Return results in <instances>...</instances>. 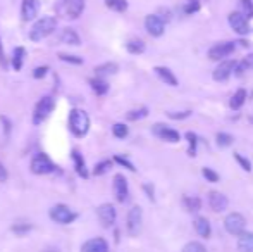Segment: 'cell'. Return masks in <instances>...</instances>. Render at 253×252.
Instances as JSON below:
<instances>
[{"mask_svg":"<svg viewBox=\"0 0 253 252\" xmlns=\"http://www.w3.org/2000/svg\"><path fill=\"white\" fill-rule=\"evenodd\" d=\"M57 28V19L52 16H43L42 19H38L37 23L33 24L30 31V38L33 42H40L43 38H47L48 35H52Z\"/></svg>","mask_w":253,"mask_h":252,"instance_id":"1","label":"cell"},{"mask_svg":"<svg viewBox=\"0 0 253 252\" xmlns=\"http://www.w3.org/2000/svg\"><path fill=\"white\" fill-rule=\"evenodd\" d=\"M69 128L76 137H84L90 130V118L81 109H73L69 116Z\"/></svg>","mask_w":253,"mask_h":252,"instance_id":"2","label":"cell"},{"mask_svg":"<svg viewBox=\"0 0 253 252\" xmlns=\"http://www.w3.org/2000/svg\"><path fill=\"white\" fill-rule=\"evenodd\" d=\"M141 228H143V211L140 205H134L127 212V232L131 237H138Z\"/></svg>","mask_w":253,"mask_h":252,"instance_id":"3","label":"cell"},{"mask_svg":"<svg viewBox=\"0 0 253 252\" xmlns=\"http://www.w3.org/2000/svg\"><path fill=\"white\" fill-rule=\"evenodd\" d=\"M50 218H52V221L59 223V225H69V223H73L74 219L78 218V214L71 211L67 205L57 204L50 209Z\"/></svg>","mask_w":253,"mask_h":252,"instance_id":"4","label":"cell"},{"mask_svg":"<svg viewBox=\"0 0 253 252\" xmlns=\"http://www.w3.org/2000/svg\"><path fill=\"white\" fill-rule=\"evenodd\" d=\"M245 225H247V221H245V218L240 212H231V214H227L226 219H224V228H226V232L236 237L245 232Z\"/></svg>","mask_w":253,"mask_h":252,"instance_id":"5","label":"cell"},{"mask_svg":"<svg viewBox=\"0 0 253 252\" xmlns=\"http://www.w3.org/2000/svg\"><path fill=\"white\" fill-rule=\"evenodd\" d=\"M53 99L52 97H43L40 102L37 104V107H35V112H33V123L35 125H40V123H43L45 119L50 116V112L53 111Z\"/></svg>","mask_w":253,"mask_h":252,"instance_id":"6","label":"cell"},{"mask_svg":"<svg viewBox=\"0 0 253 252\" xmlns=\"http://www.w3.org/2000/svg\"><path fill=\"white\" fill-rule=\"evenodd\" d=\"M227 21H229L231 28H233L238 35H241V37H245V35L250 33V30H252L250 21H248L247 17L240 12V10H234V12H231L229 16H227Z\"/></svg>","mask_w":253,"mask_h":252,"instance_id":"7","label":"cell"},{"mask_svg":"<svg viewBox=\"0 0 253 252\" xmlns=\"http://www.w3.org/2000/svg\"><path fill=\"white\" fill-rule=\"evenodd\" d=\"M236 42H220V44H215L213 47L209 49V59L212 61H220V59L229 57L231 54L236 49Z\"/></svg>","mask_w":253,"mask_h":252,"instance_id":"8","label":"cell"},{"mask_svg":"<svg viewBox=\"0 0 253 252\" xmlns=\"http://www.w3.org/2000/svg\"><path fill=\"white\" fill-rule=\"evenodd\" d=\"M31 171L35 175H48V173L55 171V164L43 154H38L37 157L31 161Z\"/></svg>","mask_w":253,"mask_h":252,"instance_id":"9","label":"cell"},{"mask_svg":"<svg viewBox=\"0 0 253 252\" xmlns=\"http://www.w3.org/2000/svg\"><path fill=\"white\" fill-rule=\"evenodd\" d=\"M152 131H153V135H155V137L160 138V140L170 142V144H177V142L181 140L179 131L172 130V128H169L167 125H153Z\"/></svg>","mask_w":253,"mask_h":252,"instance_id":"10","label":"cell"},{"mask_svg":"<svg viewBox=\"0 0 253 252\" xmlns=\"http://www.w3.org/2000/svg\"><path fill=\"white\" fill-rule=\"evenodd\" d=\"M145 28L152 37H162L164 31H166V23L160 19L157 14H148L147 19H145Z\"/></svg>","mask_w":253,"mask_h":252,"instance_id":"11","label":"cell"},{"mask_svg":"<svg viewBox=\"0 0 253 252\" xmlns=\"http://www.w3.org/2000/svg\"><path fill=\"white\" fill-rule=\"evenodd\" d=\"M236 61H233V59H229V61H222L219 64V66L215 67V71L212 73V78L215 81H226L229 80V76L234 73V67H236Z\"/></svg>","mask_w":253,"mask_h":252,"instance_id":"12","label":"cell"},{"mask_svg":"<svg viewBox=\"0 0 253 252\" xmlns=\"http://www.w3.org/2000/svg\"><path fill=\"white\" fill-rule=\"evenodd\" d=\"M97 214H98V219H100L102 226H105V228H109V226H112L114 223H116V207H114L112 204H102L100 207H98Z\"/></svg>","mask_w":253,"mask_h":252,"instance_id":"13","label":"cell"},{"mask_svg":"<svg viewBox=\"0 0 253 252\" xmlns=\"http://www.w3.org/2000/svg\"><path fill=\"white\" fill-rule=\"evenodd\" d=\"M209 205L213 212H222L227 209L229 201H227L226 195L220 194V192H210L209 194Z\"/></svg>","mask_w":253,"mask_h":252,"instance_id":"14","label":"cell"},{"mask_svg":"<svg viewBox=\"0 0 253 252\" xmlns=\"http://www.w3.org/2000/svg\"><path fill=\"white\" fill-rule=\"evenodd\" d=\"M114 194L119 202H126L127 195H129V189H127V180L123 175L114 176Z\"/></svg>","mask_w":253,"mask_h":252,"instance_id":"15","label":"cell"},{"mask_svg":"<svg viewBox=\"0 0 253 252\" xmlns=\"http://www.w3.org/2000/svg\"><path fill=\"white\" fill-rule=\"evenodd\" d=\"M38 10H40V0H23V5H21L23 21L35 19L38 16Z\"/></svg>","mask_w":253,"mask_h":252,"instance_id":"16","label":"cell"},{"mask_svg":"<svg viewBox=\"0 0 253 252\" xmlns=\"http://www.w3.org/2000/svg\"><path fill=\"white\" fill-rule=\"evenodd\" d=\"M153 71H155L157 76H159L160 80H162L166 85H169V87H177V85H179L177 78L174 76V73L169 69V67H166V66H157Z\"/></svg>","mask_w":253,"mask_h":252,"instance_id":"17","label":"cell"},{"mask_svg":"<svg viewBox=\"0 0 253 252\" xmlns=\"http://www.w3.org/2000/svg\"><path fill=\"white\" fill-rule=\"evenodd\" d=\"M193 226H195V232H197L202 239H210L212 226H210V223L207 218H203V216H197V218L193 219Z\"/></svg>","mask_w":253,"mask_h":252,"instance_id":"18","label":"cell"},{"mask_svg":"<svg viewBox=\"0 0 253 252\" xmlns=\"http://www.w3.org/2000/svg\"><path fill=\"white\" fill-rule=\"evenodd\" d=\"M81 252H109V244L103 239H91L83 244Z\"/></svg>","mask_w":253,"mask_h":252,"instance_id":"19","label":"cell"},{"mask_svg":"<svg viewBox=\"0 0 253 252\" xmlns=\"http://www.w3.org/2000/svg\"><path fill=\"white\" fill-rule=\"evenodd\" d=\"M64 3H66L67 16L73 17V19L80 17L84 9V0H64Z\"/></svg>","mask_w":253,"mask_h":252,"instance_id":"20","label":"cell"},{"mask_svg":"<svg viewBox=\"0 0 253 252\" xmlns=\"http://www.w3.org/2000/svg\"><path fill=\"white\" fill-rule=\"evenodd\" d=\"M238 249L240 252H253V232H243L238 235Z\"/></svg>","mask_w":253,"mask_h":252,"instance_id":"21","label":"cell"},{"mask_svg":"<svg viewBox=\"0 0 253 252\" xmlns=\"http://www.w3.org/2000/svg\"><path fill=\"white\" fill-rule=\"evenodd\" d=\"M245 101H247V90H245V88H240V90L234 92V95L231 97L229 107L233 109V111H238V109L243 107Z\"/></svg>","mask_w":253,"mask_h":252,"instance_id":"22","label":"cell"},{"mask_svg":"<svg viewBox=\"0 0 253 252\" xmlns=\"http://www.w3.org/2000/svg\"><path fill=\"white\" fill-rule=\"evenodd\" d=\"M183 205L186 207V211L197 212L202 209V199L197 195H184L183 197Z\"/></svg>","mask_w":253,"mask_h":252,"instance_id":"23","label":"cell"},{"mask_svg":"<svg viewBox=\"0 0 253 252\" xmlns=\"http://www.w3.org/2000/svg\"><path fill=\"white\" fill-rule=\"evenodd\" d=\"M97 71V76L98 78H105V76H112L119 71V66L116 62H105V64H100V66L95 67Z\"/></svg>","mask_w":253,"mask_h":252,"instance_id":"24","label":"cell"},{"mask_svg":"<svg viewBox=\"0 0 253 252\" xmlns=\"http://www.w3.org/2000/svg\"><path fill=\"white\" fill-rule=\"evenodd\" d=\"M60 42L62 44H67V45H80V37H78V33L74 30H71V28H66V30H62V33H60Z\"/></svg>","mask_w":253,"mask_h":252,"instance_id":"25","label":"cell"},{"mask_svg":"<svg viewBox=\"0 0 253 252\" xmlns=\"http://www.w3.org/2000/svg\"><path fill=\"white\" fill-rule=\"evenodd\" d=\"M73 159H74V166H76V171L81 178H88V171L86 166H84V159L81 157V154L78 151H73Z\"/></svg>","mask_w":253,"mask_h":252,"instance_id":"26","label":"cell"},{"mask_svg":"<svg viewBox=\"0 0 253 252\" xmlns=\"http://www.w3.org/2000/svg\"><path fill=\"white\" fill-rule=\"evenodd\" d=\"M90 85L97 95H105L109 92V85L103 78H93V80H90Z\"/></svg>","mask_w":253,"mask_h":252,"instance_id":"27","label":"cell"},{"mask_svg":"<svg viewBox=\"0 0 253 252\" xmlns=\"http://www.w3.org/2000/svg\"><path fill=\"white\" fill-rule=\"evenodd\" d=\"M186 140H188V155L190 157H197V147H198V137L193 131H188L186 133Z\"/></svg>","mask_w":253,"mask_h":252,"instance_id":"28","label":"cell"},{"mask_svg":"<svg viewBox=\"0 0 253 252\" xmlns=\"http://www.w3.org/2000/svg\"><path fill=\"white\" fill-rule=\"evenodd\" d=\"M250 69H253V54L247 55V57H245L240 64H236V67H234V73H236L238 76H241L245 71H250Z\"/></svg>","mask_w":253,"mask_h":252,"instance_id":"29","label":"cell"},{"mask_svg":"<svg viewBox=\"0 0 253 252\" xmlns=\"http://www.w3.org/2000/svg\"><path fill=\"white\" fill-rule=\"evenodd\" d=\"M126 49L129 54H143L145 52V44L141 40H138V38H134V40H129L126 44Z\"/></svg>","mask_w":253,"mask_h":252,"instance_id":"30","label":"cell"},{"mask_svg":"<svg viewBox=\"0 0 253 252\" xmlns=\"http://www.w3.org/2000/svg\"><path fill=\"white\" fill-rule=\"evenodd\" d=\"M23 61H24V49L23 47H17L14 49V54H12V66L16 71H19L23 67Z\"/></svg>","mask_w":253,"mask_h":252,"instance_id":"31","label":"cell"},{"mask_svg":"<svg viewBox=\"0 0 253 252\" xmlns=\"http://www.w3.org/2000/svg\"><path fill=\"white\" fill-rule=\"evenodd\" d=\"M240 12L250 21L253 17V0H240Z\"/></svg>","mask_w":253,"mask_h":252,"instance_id":"32","label":"cell"},{"mask_svg":"<svg viewBox=\"0 0 253 252\" xmlns=\"http://www.w3.org/2000/svg\"><path fill=\"white\" fill-rule=\"evenodd\" d=\"M148 116V109L147 107H141V109H134V111H129L126 114L127 121H138V119H143Z\"/></svg>","mask_w":253,"mask_h":252,"instance_id":"33","label":"cell"},{"mask_svg":"<svg viewBox=\"0 0 253 252\" xmlns=\"http://www.w3.org/2000/svg\"><path fill=\"white\" fill-rule=\"evenodd\" d=\"M105 5L109 9L116 10V12H124L127 9V2L126 0H105Z\"/></svg>","mask_w":253,"mask_h":252,"instance_id":"34","label":"cell"},{"mask_svg":"<svg viewBox=\"0 0 253 252\" xmlns=\"http://www.w3.org/2000/svg\"><path fill=\"white\" fill-rule=\"evenodd\" d=\"M112 133L116 138H126L129 130H127V126L124 125V123H116V125L112 126Z\"/></svg>","mask_w":253,"mask_h":252,"instance_id":"35","label":"cell"},{"mask_svg":"<svg viewBox=\"0 0 253 252\" xmlns=\"http://www.w3.org/2000/svg\"><path fill=\"white\" fill-rule=\"evenodd\" d=\"M215 142H217V145H219V147H229V145L233 144V137H231L229 133H224V131H220V133H217Z\"/></svg>","mask_w":253,"mask_h":252,"instance_id":"36","label":"cell"},{"mask_svg":"<svg viewBox=\"0 0 253 252\" xmlns=\"http://www.w3.org/2000/svg\"><path fill=\"white\" fill-rule=\"evenodd\" d=\"M183 252H209L205 246H202L200 242H188L183 247Z\"/></svg>","mask_w":253,"mask_h":252,"instance_id":"37","label":"cell"},{"mask_svg":"<svg viewBox=\"0 0 253 252\" xmlns=\"http://www.w3.org/2000/svg\"><path fill=\"white\" fill-rule=\"evenodd\" d=\"M202 9V2L200 0H188L186 7H184V12L186 14H195Z\"/></svg>","mask_w":253,"mask_h":252,"instance_id":"38","label":"cell"},{"mask_svg":"<svg viewBox=\"0 0 253 252\" xmlns=\"http://www.w3.org/2000/svg\"><path fill=\"white\" fill-rule=\"evenodd\" d=\"M112 168V162L110 161H102V162H98L97 166H95V169H93V173L97 176H100V175H105L109 169Z\"/></svg>","mask_w":253,"mask_h":252,"instance_id":"39","label":"cell"},{"mask_svg":"<svg viewBox=\"0 0 253 252\" xmlns=\"http://www.w3.org/2000/svg\"><path fill=\"white\" fill-rule=\"evenodd\" d=\"M202 175L205 176V180L207 182H210V183H217L219 182V175H217L213 169H210V168H203L202 169Z\"/></svg>","mask_w":253,"mask_h":252,"instance_id":"40","label":"cell"},{"mask_svg":"<svg viewBox=\"0 0 253 252\" xmlns=\"http://www.w3.org/2000/svg\"><path fill=\"white\" fill-rule=\"evenodd\" d=\"M234 159H236V161H238V164H240L241 168H243L247 173H250V171H252V162L248 161L247 157H243V155H241V154H238V152H236V154H234Z\"/></svg>","mask_w":253,"mask_h":252,"instance_id":"41","label":"cell"},{"mask_svg":"<svg viewBox=\"0 0 253 252\" xmlns=\"http://www.w3.org/2000/svg\"><path fill=\"white\" fill-rule=\"evenodd\" d=\"M114 161H116L117 164H121V166H124V168H127V169H129V171H136V168H134L133 162H129V161H127V159L121 157V155H116V157H114Z\"/></svg>","mask_w":253,"mask_h":252,"instance_id":"42","label":"cell"},{"mask_svg":"<svg viewBox=\"0 0 253 252\" xmlns=\"http://www.w3.org/2000/svg\"><path fill=\"white\" fill-rule=\"evenodd\" d=\"M167 116H169L170 119H186L191 116L190 111H181V112H167Z\"/></svg>","mask_w":253,"mask_h":252,"instance_id":"43","label":"cell"},{"mask_svg":"<svg viewBox=\"0 0 253 252\" xmlns=\"http://www.w3.org/2000/svg\"><path fill=\"white\" fill-rule=\"evenodd\" d=\"M59 57H60V61H64V62H73V64H81V62H83V59L76 57V55H67V54H60Z\"/></svg>","mask_w":253,"mask_h":252,"instance_id":"44","label":"cell"},{"mask_svg":"<svg viewBox=\"0 0 253 252\" xmlns=\"http://www.w3.org/2000/svg\"><path fill=\"white\" fill-rule=\"evenodd\" d=\"M31 230V225H16L12 226V232L16 233V235H24V233H28Z\"/></svg>","mask_w":253,"mask_h":252,"instance_id":"45","label":"cell"},{"mask_svg":"<svg viewBox=\"0 0 253 252\" xmlns=\"http://www.w3.org/2000/svg\"><path fill=\"white\" fill-rule=\"evenodd\" d=\"M157 16H159L160 19L164 21V23H169V21H170V10L169 9H164V7H162V9L159 10V14H157Z\"/></svg>","mask_w":253,"mask_h":252,"instance_id":"46","label":"cell"},{"mask_svg":"<svg viewBox=\"0 0 253 252\" xmlns=\"http://www.w3.org/2000/svg\"><path fill=\"white\" fill-rule=\"evenodd\" d=\"M47 71H48L47 66H40V67H37V69L33 71V76L37 78V80H40V78H43L45 74H47Z\"/></svg>","mask_w":253,"mask_h":252,"instance_id":"47","label":"cell"},{"mask_svg":"<svg viewBox=\"0 0 253 252\" xmlns=\"http://www.w3.org/2000/svg\"><path fill=\"white\" fill-rule=\"evenodd\" d=\"M5 180H7V171H5V168L0 164V182H5Z\"/></svg>","mask_w":253,"mask_h":252,"instance_id":"48","label":"cell"},{"mask_svg":"<svg viewBox=\"0 0 253 252\" xmlns=\"http://www.w3.org/2000/svg\"><path fill=\"white\" fill-rule=\"evenodd\" d=\"M0 64H2L3 67L7 66V64H5V55H3V49H2V42H0Z\"/></svg>","mask_w":253,"mask_h":252,"instance_id":"49","label":"cell"},{"mask_svg":"<svg viewBox=\"0 0 253 252\" xmlns=\"http://www.w3.org/2000/svg\"><path fill=\"white\" fill-rule=\"evenodd\" d=\"M143 189H145V192H148V197H150L152 201H153V189H152V185H145Z\"/></svg>","mask_w":253,"mask_h":252,"instance_id":"50","label":"cell"},{"mask_svg":"<svg viewBox=\"0 0 253 252\" xmlns=\"http://www.w3.org/2000/svg\"><path fill=\"white\" fill-rule=\"evenodd\" d=\"M250 123H252V125H253V116H250Z\"/></svg>","mask_w":253,"mask_h":252,"instance_id":"51","label":"cell"}]
</instances>
